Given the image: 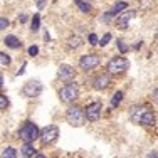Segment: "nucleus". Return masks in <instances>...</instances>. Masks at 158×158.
Returning a JSON list of instances; mask_svg holds the SVG:
<instances>
[{"label":"nucleus","mask_w":158,"mask_h":158,"mask_svg":"<svg viewBox=\"0 0 158 158\" xmlns=\"http://www.w3.org/2000/svg\"><path fill=\"white\" fill-rule=\"evenodd\" d=\"M110 40H111V34H110V32H106L103 37H101V40H99V46H101V47L108 46V44H110Z\"/></svg>","instance_id":"5701e85b"},{"label":"nucleus","mask_w":158,"mask_h":158,"mask_svg":"<svg viewBox=\"0 0 158 158\" xmlns=\"http://www.w3.org/2000/svg\"><path fill=\"white\" fill-rule=\"evenodd\" d=\"M59 138V126L57 125H47L40 130V136L39 140L42 145H52L56 143Z\"/></svg>","instance_id":"20e7f679"},{"label":"nucleus","mask_w":158,"mask_h":158,"mask_svg":"<svg viewBox=\"0 0 158 158\" xmlns=\"http://www.w3.org/2000/svg\"><path fill=\"white\" fill-rule=\"evenodd\" d=\"M25 66H27V64H24V66L20 67V71H17V76H20V74H24V69H25Z\"/></svg>","instance_id":"473e14b6"},{"label":"nucleus","mask_w":158,"mask_h":158,"mask_svg":"<svg viewBox=\"0 0 158 158\" xmlns=\"http://www.w3.org/2000/svg\"><path fill=\"white\" fill-rule=\"evenodd\" d=\"M116 44H118V49H119V52H121V54H125V52H128V46H126L125 42H123L121 39H119Z\"/></svg>","instance_id":"bb28decb"},{"label":"nucleus","mask_w":158,"mask_h":158,"mask_svg":"<svg viewBox=\"0 0 158 158\" xmlns=\"http://www.w3.org/2000/svg\"><path fill=\"white\" fill-rule=\"evenodd\" d=\"M101 110H103V104L99 101H94V103L88 104L86 106V118H88V121H98L101 116Z\"/></svg>","instance_id":"1a4fd4ad"},{"label":"nucleus","mask_w":158,"mask_h":158,"mask_svg":"<svg viewBox=\"0 0 158 158\" xmlns=\"http://www.w3.org/2000/svg\"><path fill=\"white\" fill-rule=\"evenodd\" d=\"M34 158H46V156H44V155H35Z\"/></svg>","instance_id":"f704fd0d"},{"label":"nucleus","mask_w":158,"mask_h":158,"mask_svg":"<svg viewBox=\"0 0 158 158\" xmlns=\"http://www.w3.org/2000/svg\"><path fill=\"white\" fill-rule=\"evenodd\" d=\"M77 96H79V89L76 82H67L59 91V98H61L62 103H73L74 99H77Z\"/></svg>","instance_id":"39448f33"},{"label":"nucleus","mask_w":158,"mask_h":158,"mask_svg":"<svg viewBox=\"0 0 158 158\" xmlns=\"http://www.w3.org/2000/svg\"><path fill=\"white\" fill-rule=\"evenodd\" d=\"M121 99H123V91H116L114 96H113V99H111V106L116 108L119 103H121Z\"/></svg>","instance_id":"412c9836"},{"label":"nucleus","mask_w":158,"mask_h":158,"mask_svg":"<svg viewBox=\"0 0 158 158\" xmlns=\"http://www.w3.org/2000/svg\"><path fill=\"white\" fill-rule=\"evenodd\" d=\"M39 27H40V15H39V14H35V15L32 17L31 29H32V32H37V31H39Z\"/></svg>","instance_id":"aec40b11"},{"label":"nucleus","mask_w":158,"mask_h":158,"mask_svg":"<svg viewBox=\"0 0 158 158\" xmlns=\"http://www.w3.org/2000/svg\"><path fill=\"white\" fill-rule=\"evenodd\" d=\"M136 17V10H128V12H123L121 15L116 19V27L118 29H126L130 25V22Z\"/></svg>","instance_id":"9d476101"},{"label":"nucleus","mask_w":158,"mask_h":158,"mask_svg":"<svg viewBox=\"0 0 158 158\" xmlns=\"http://www.w3.org/2000/svg\"><path fill=\"white\" fill-rule=\"evenodd\" d=\"M35 155V148L31 145V143H25L20 148V158H32Z\"/></svg>","instance_id":"4468645a"},{"label":"nucleus","mask_w":158,"mask_h":158,"mask_svg":"<svg viewBox=\"0 0 158 158\" xmlns=\"http://www.w3.org/2000/svg\"><path fill=\"white\" fill-rule=\"evenodd\" d=\"M152 99L155 101V103H158V89H155V93L152 94Z\"/></svg>","instance_id":"2f4dec72"},{"label":"nucleus","mask_w":158,"mask_h":158,"mask_svg":"<svg viewBox=\"0 0 158 158\" xmlns=\"http://www.w3.org/2000/svg\"><path fill=\"white\" fill-rule=\"evenodd\" d=\"M88 40H89V44H91V46H99V40H98V35H96V34H89Z\"/></svg>","instance_id":"a878e982"},{"label":"nucleus","mask_w":158,"mask_h":158,"mask_svg":"<svg viewBox=\"0 0 158 158\" xmlns=\"http://www.w3.org/2000/svg\"><path fill=\"white\" fill-rule=\"evenodd\" d=\"M57 76L59 79H62V81H71L74 76H76V71H74L73 66H69V64H61L57 69Z\"/></svg>","instance_id":"9b49d317"},{"label":"nucleus","mask_w":158,"mask_h":158,"mask_svg":"<svg viewBox=\"0 0 158 158\" xmlns=\"http://www.w3.org/2000/svg\"><path fill=\"white\" fill-rule=\"evenodd\" d=\"M128 67H130V62H128L126 57H123V56H114V57L108 62L106 71L111 76H119V74L126 73Z\"/></svg>","instance_id":"7ed1b4c3"},{"label":"nucleus","mask_w":158,"mask_h":158,"mask_svg":"<svg viewBox=\"0 0 158 158\" xmlns=\"http://www.w3.org/2000/svg\"><path fill=\"white\" fill-rule=\"evenodd\" d=\"M126 7H128V2H123V0H121V2H116V3H114V5H113V9H111V12H113V14H114V15H116V14H119V12H123V10H125V9H126Z\"/></svg>","instance_id":"6ab92c4d"},{"label":"nucleus","mask_w":158,"mask_h":158,"mask_svg":"<svg viewBox=\"0 0 158 158\" xmlns=\"http://www.w3.org/2000/svg\"><path fill=\"white\" fill-rule=\"evenodd\" d=\"M88 2H89V0H88Z\"/></svg>","instance_id":"c9c22d12"},{"label":"nucleus","mask_w":158,"mask_h":158,"mask_svg":"<svg viewBox=\"0 0 158 158\" xmlns=\"http://www.w3.org/2000/svg\"><path fill=\"white\" fill-rule=\"evenodd\" d=\"M74 5H76L81 12H84V14L91 12V5L88 3V0H74Z\"/></svg>","instance_id":"2eb2a0df"},{"label":"nucleus","mask_w":158,"mask_h":158,"mask_svg":"<svg viewBox=\"0 0 158 158\" xmlns=\"http://www.w3.org/2000/svg\"><path fill=\"white\" fill-rule=\"evenodd\" d=\"M146 158H158V155H156V153H150V155L146 156Z\"/></svg>","instance_id":"72a5a7b5"},{"label":"nucleus","mask_w":158,"mask_h":158,"mask_svg":"<svg viewBox=\"0 0 158 158\" xmlns=\"http://www.w3.org/2000/svg\"><path fill=\"white\" fill-rule=\"evenodd\" d=\"M111 74L110 73H101L98 74V76L93 79V88L96 89V91H104V89L108 88V86L111 84Z\"/></svg>","instance_id":"6e6552de"},{"label":"nucleus","mask_w":158,"mask_h":158,"mask_svg":"<svg viewBox=\"0 0 158 158\" xmlns=\"http://www.w3.org/2000/svg\"><path fill=\"white\" fill-rule=\"evenodd\" d=\"M113 17H114V14H113L111 12V10H110V12H106V14H103V15H101L99 17V20L101 22H103V24H110V22H111V19Z\"/></svg>","instance_id":"4be33fe9"},{"label":"nucleus","mask_w":158,"mask_h":158,"mask_svg":"<svg viewBox=\"0 0 158 158\" xmlns=\"http://www.w3.org/2000/svg\"><path fill=\"white\" fill-rule=\"evenodd\" d=\"M155 123H156V118H155V114H153V111L146 110V113L143 114V118H141V121H140V125H145V126H155Z\"/></svg>","instance_id":"ddd939ff"},{"label":"nucleus","mask_w":158,"mask_h":158,"mask_svg":"<svg viewBox=\"0 0 158 158\" xmlns=\"http://www.w3.org/2000/svg\"><path fill=\"white\" fill-rule=\"evenodd\" d=\"M19 136H20V140L24 141V143H34L35 140H39L40 130L37 128L35 123L27 121V123H24V126L20 128V131H19Z\"/></svg>","instance_id":"f03ea898"},{"label":"nucleus","mask_w":158,"mask_h":158,"mask_svg":"<svg viewBox=\"0 0 158 158\" xmlns=\"http://www.w3.org/2000/svg\"><path fill=\"white\" fill-rule=\"evenodd\" d=\"M0 62H2V66H9L10 64V56H7L5 52H2V54H0Z\"/></svg>","instance_id":"393cba45"},{"label":"nucleus","mask_w":158,"mask_h":158,"mask_svg":"<svg viewBox=\"0 0 158 158\" xmlns=\"http://www.w3.org/2000/svg\"><path fill=\"white\" fill-rule=\"evenodd\" d=\"M42 93V84H40V81H29L24 84V88H22V94L25 98H37Z\"/></svg>","instance_id":"0eeeda50"},{"label":"nucleus","mask_w":158,"mask_h":158,"mask_svg":"<svg viewBox=\"0 0 158 158\" xmlns=\"http://www.w3.org/2000/svg\"><path fill=\"white\" fill-rule=\"evenodd\" d=\"M99 64H101V57L98 54H86L79 59V66L84 71H91L94 67H98Z\"/></svg>","instance_id":"423d86ee"},{"label":"nucleus","mask_w":158,"mask_h":158,"mask_svg":"<svg viewBox=\"0 0 158 158\" xmlns=\"http://www.w3.org/2000/svg\"><path fill=\"white\" fill-rule=\"evenodd\" d=\"M67 46H69L71 49H77V47L82 46V39L79 35H74V37H71V39L67 40Z\"/></svg>","instance_id":"f3484780"},{"label":"nucleus","mask_w":158,"mask_h":158,"mask_svg":"<svg viewBox=\"0 0 158 158\" xmlns=\"http://www.w3.org/2000/svg\"><path fill=\"white\" fill-rule=\"evenodd\" d=\"M2 158H17V150L12 146H7L2 152Z\"/></svg>","instance_id":"a211bd4d"},{"label":"nucleus","mask_w":158,"mask_h":158,"mask_svg":"<svg viewBox=\"0 0 158 158\" xmlns=\"http://www.w3.org/2000/svg\"><path fill=\"white\" fill-rule=\"evenodd\" d=\"M66 121L74 128L84 126V123L88 121V118H86V110H82V108H79V106H71L69 110L66 111Z\"/></svg>","instance_id":"f257e3e1"},{"label":"nucleus","mask_w":158,"mask_h":158,"mask_svg":"<svg viewBox=\"0 0 158 158\" xmlns=\"http://www.w3.org/2000/svg\"><path fill=\"white\" fill-rule=\"evenodd\" d=\"M7 106H9V99H7V96L5 94H0V110L5 111Z\"/></svg>","instance_id":"b1692460"},{"label":"nucleus","mask_w":158,"mask_h":158,"mask_svg":"<svg viewBox=\"0 0 158 158\" xmlns=\"http://www.w3.org/2000/svg\"><path fill=\"white\" fill-rule=\"evenodd\" d=\"M146 110H148V108H145V106H133V108L130 110V118H131V121L140 123L141 118H143V114L146 113Z\"/></svg>","instance_id":"f8f14e48"},{"label":"nucleus","mask_w":158,"mask_h":158,"mask_svg":"<svg viewBox=\"0 0 158 158\" xmlns=\"http://www.w3.org/2000/svg\"><path fill=\"white\" fill-rule=\"evenodd\" d=\"M3 42H5L9 47H12V49H19V47H20V40H19L15 35H7L5 39H3Z\"/></svg>","instance_id":"dca6fc26"},{"label":"nucleus","mask_w":158,"mask_h":158,"mask_svg":"<svg viewBox=\"0 0 158 158\" xmlns=\"http://www.w3.org/2000/svg\"><path fill=\"white\" fill-rule=\"evenodd\" d=\"M46 3H47V0H35V5H37V9H39V10L46 9Z\"/></svg>","instance_id":"c756f323"},{"label":"nucleus","mask_w":158,"mask_h":158,"mask_svg":"<svg viewBox=\"0 0 158 158\" xmlns=\"http://www.w3.org/2000/svg\"><path fill=\"white\" fill-rule=\"evenodd\" d=\"M9 27V20H7L5 17L0 19V31H5V29Z\"/></svg>","instance_id":"c85d7f7f"},{"label":"nucleus","mask_w":158,"mask_h":158,"mask_svg":"<svg viewBox=\"0 0 158 158\" xmlns=\"http://www.w3.org/2000/svg\"><path fill=\"white\" fill-rule=\"evenodd\" d=\"M19 22H20V24H25V22H27V15H25V14H20V15H19Z\"/></svg>","instance_id":"7c9ffc66"},{"label":"nucleus","mask_w":158,"mask_h":158,"mask_svg":"<svg viewBox=\"0 0 158 158\" xmlns=\"http://www.w3.org/2000/svg\"><path fill=\"white\" fill-rule=\"evenodd\" d=\"M37 54H39V47H37V46H31V47H29V56L35 57Z\"/></svg>","instance_id":"cd10ccee"}]
</instances>
